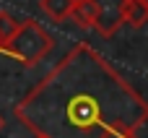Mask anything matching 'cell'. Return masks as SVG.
Listing matches in <instances>:
<instances>
[{"label": "cell", "mask_w": 148, "mask_h": 138, "mask_svg": "<svg viewBox=\"0 0 148 138\" xmlns=\"http://www.w3.org/2000/svg\"><path fill=\"white\" fill-rule=\"evenodd\" d=\"M42 138H138L148 123L143 94L91 44H73L16 104Z\"/></svg>", "instance_id": "cell-1"}, {"label": "cell", "mask_w": 148, "mask_h": 138, "mask_svg": "<svg viewBox=\"0 0 148 138\" xmlns=\"http://www.w3.org/2000/svg\"><path fill=\"white\" fill-rule=\"evenodd\" d=\"M55 50V39L52 34L34 18H26L18 23L16 34L10 37V42L3 47L5 55L21 60L23 65H36L39 60H44L49 52Z\"/></svg>", "instance_id": "cell-2"}, {"label": "cell", "mask_w": 148, "mask_h": 138, "mask_svg": "<svg viewBox=\"0 0 148 138\" xmlns=\"http://www.w3.org/2000/svg\"><path fill=\"white\" fill-rule=\"evenodd\" d=\"M94 5V31L104 39L114 37L125 23V0H91Z\"/></svg>", "instance_id": "cell-3"}, {"label": "cell", "mask_w": 148, "mask_h": 138, "mask_svg": "<svg viewBox=\"0 0 148 138\" xmlns=\"http://www.w3.org/2000/svg\"><path fill=\"white\" fill-rule=\"evenodd\" d=\"M73 3H75V0H39V8L44 10V16H47L49 21L62 23L65 18H70Z\"/></svg>", "instance_id": "cell-4"}, {"label": "cell", "mask_w": 148, "mask_h": 138, "mask_svg": "<svg viewBox=\"0 0 148 138\" xmlns=\"http://www.w3.org/2000/svg\"><path fill=\"white\" fill-rule=\"evenodd\" d=\"M125 23L133 29L148 23V0H125Z\"/></svg>", "instance_id": "cell-5"}, {"label": "cell", "mask_w": 148, "mask_h": 138, "mask_svg": "<svg viewBox=\"0 0 148 138\" xmlns=\"http://www.w3.org/2000/svg\"><path fill=\"white\" fill-rule=\"evenodd\" d=\"M16 29H18V21H16L13 16H8L5 10H0V52H3V47L10 42V37L16 34Z\"/></svg>", "instance_id": "cell-6"}, {"label": "cell", "mask_w": 148, "mask_h": 138, "mask_svg": "<svg viewBox=\"0 0 148 138\" xmlns=\"http://www.w3.org/2000/svg\"><path fill=\"white\" fill-rule=\"evenodd\" d=\"M0 130H3V115H0Z\"/></svg>", "instance_id": "cell-7"}, {"label": "cell", "mask_w": 148, "mask_h": 138, "mask_svg": "<svg viewBox=\"0 0 148 138\" xmlns=\"http://www.w3.org/2000/svg\"><path fill=\"white\" fill-rule=\"evenodd\" d=\"M34 138H42V136H34Z\"/></svg>", "instance_id": "cell-8"}]
</instances>
